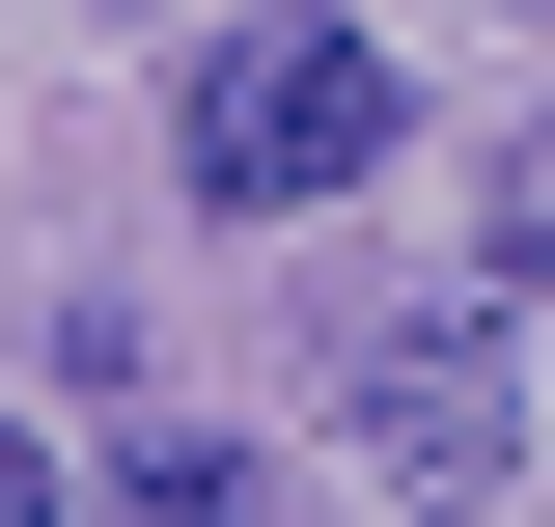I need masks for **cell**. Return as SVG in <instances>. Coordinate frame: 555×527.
<instances>
[{
    "label": "cell",
    "mask_w": 555,
    "mask_h": 527,
    "mask_svg": "<svg viewBox=\"0 0 555 527\" xmlns=\"http://www.w3.org/2000/svg\"><path fill=\"white\" fill-rule=\"evenodd\" d=\"M389 28H334V0H278V28H222L195 56V195L222 222H306V195H361V167H389Z\"/></svg>",
    "instance_id": "6da1fadb"
},
{
    "label": "cell",
    "mask_w": 555,
    "mask_h": 527,
    "mask_svg": "<svg viewBox=\"0 0 555 527\" xmlns=\"http://www.w3.org/2000/svg\"><path fill=\"white\" fill-rule=\"evenodd\" d=\"M306 389H334V445L416 472V500H500V445H528V389H500V278H473V306L334 278V306H306Z\"/></svg>",
    "instance_id": "7a4b0ae2"
},
{
    "label": "cell",
    "mask_w": 555,
    "mask_h": 527,
    "mask_svg": "<svg viewBox=\"0 0 555 527\" xmlns=\"http://www.w3.org/2000/svg\"><path fill=\"white\" fill-rule=\"evenodd\" d=\"M83 527H250V445H112Z\"/></svg>",
    "instance_id": "3957f363"
},
{
    "label": "cell",
    "mask_w": 555,
    "mask_h": 527,
    "mask_svg": "<svg viewBox=\"0 0 555 527\" xmlns=\"http://www.w3.org/2000/svg\"><path fill=\"white\" fill-rule=\"evenodd\" d=\"M473 278H555V112L500 139V195H473Z\"/></svg>",
    "instance_id": "277c9868"
},
{
    "label": "cell",
    "mask_w": 555,
    "mask_h": 527,
    "mask_svg": "<svg viewBox=\"0 0 555 527\" xmlns=\"http://www.w3.org/2000/svg\"><path fill=\"white\" fill-rule=\"evenodd\" d=\"M0 527H83V500H56V445H28V416H0Z\"/></svg>",
    "instance_id": "5b68a950"
},
{
    "label": "cell",
    "mask_w": 555,
    "mask_h": 527,
    "mask_svg": "<svg viewBox=\"0 0 555 527\" xmlns=\"http://www.w3.org/2000/svg\"><path fill=\"white\" fill-rule=\"evenodd\" d=\"M528 445H555V416H528Z\"/></svg>",
    "instance_id": "8992f818"
}]
</instances>
